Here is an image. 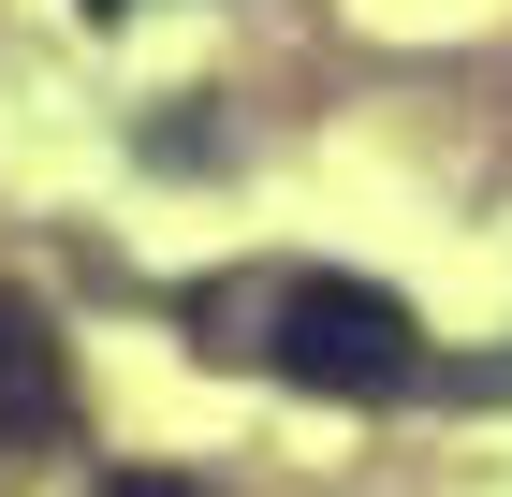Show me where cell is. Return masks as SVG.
<instances>
[{
    "mask_svg": "<svg viewBox=\"0 0 512 497\" xmlns=\"http://www.w3.org/2000/svg\"><path fill=\"white\" fill-rule=\"evenodd\" d=\"M191 322H249L293 395H410L425 381V322L381 293V278H264V293H191Z\"/></svg>",
    "mask_w": 512,
    "mask_h": 497,
    "instance_id": "1",
    "label": "cell"
},
{
    "mask_svg": "<svg viewBox=\"0 0 512 497\" xmlns=\"http://www.w3.org/2000/svg\"><path fill=\"white\" fill-rule=\"evenodd\" d=\"M44 424H59V337L30 293H0V439H44Z\"/></svg>",
    "mask_w": 512,
    "mask_h": 497,
    "instance_id": "2",
    "label": "cell"
},
{
    "mask_svg": "<svg viewBox=\"0 0 512 497\" xmlns=\"http://www.w3.org/2000/svg\"><path fill=\"white\" fill-rule=\"evenodd\" d=\"M103 497H191V483H176V468H118Z\"/></svg>",
    "mask_w": 512,
    "mask_h": 497,
    "instance_id": "3",
    "label": "cell"
}]
</instances>
